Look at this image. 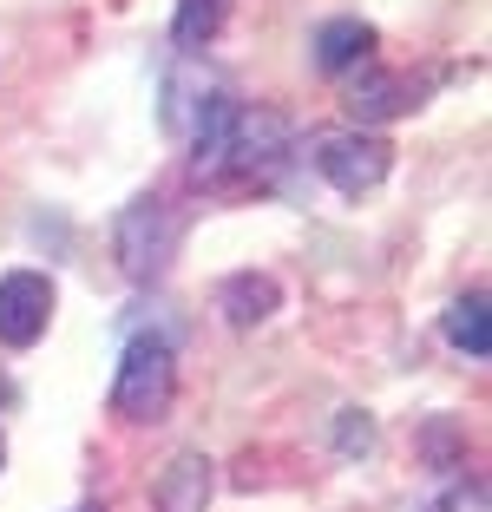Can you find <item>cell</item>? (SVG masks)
I'll return each instance as SVG.
<instances>
[{"label": "cell", "instance_id": "ba28073f", "mask_svg": "<svg viewBox=\"0 0 492 512\" xmlns=\"http://www.w3.org/2000/svg\"><path fill=\"white\" fill-rule=\"evenodd\" d=\"M217 309H224L230 329H256V322H269L276 309H283V283L263 270H237L224 276V289H217Z\"/></svg>", "mask_w": 492, "mask_h": 512}, {"label": "cell", "instance_id": "5bb4252c", "mask_svg": "<svg viewBox=\"0 0 492 512\" xmlns=\"http://www.w3.org/2000/svg\"><path fill=\"white\" fill-rule=\"evenodd\" d=\"M0 460H7V447H0Z\"/></svg>", "mask_w": 492, "mask_h": 512}, {"label": "cell", "instance_id": "7a4b0ae2", "mask_svg": "<svg viewBox=\"0 0 492 512\" xmlns=\"http://www.w3.org/2000/svg\"><path fill=\"white\" fill-rule=\"evenodd\" d=\"M171 394H178V348L164 335H132L119 355V375H112V414L132 427L164 421Z\"/></svg>", "mask_w": 492, "mask_h": 512}, {"label": "cell", "instance_id": "4fadbf2b", "mask_svg": "<svg viewBox=\"0 0 492 512\" xmlns=\"http://www.w3.org/2000/svg\"><path fill=\"white\" fill-rule=\"evenodd\" d=\"M79 512H99V506H79Z\"/></svg>", "mask_w": 492, "mask_h": 512}, {"label": "cell", "instance_id": "7c38bea8", "mask_svg": "<svg viewBox=\"0 0 492 512\" xmlns=\"http://www.w3.org/2000/svg\"><path fill=\"white\" fill-rule=\"evenodd\" d=\"M335 447H342V453H374V421L348 407L342 421H335Z\"/></svg>", "mask_w": 492, "mask_h": 512}, {"label": "cell", "instance_id": "5b68a950", "mask_svg": "<svg viewBox=\"0 0 492 512\" xmlns=\"http://www.w3.org/2000/svg\"><path fill=\"white\" fill-rule=\"evenodd\" d=\"M53 322V283L40 270H14L0 276V342L7 348H33Z\"/></svg>", "mask_w": 492, "mask_h": 512}, {"label": "cell", "instance_id": "8fae6325", "mask_svg": "<svg viewBox=\"0 0 492 512\" xmlns=\"http://www.w3.org/2000/svg\"><path fill=\"white\" fill-rule=\"evenodd\" d=\"M224 7L230 0H178V20H171V40L184 46V53H197V46L217 40V27H224Z\"/></svg>", "mask_w": 492, "mask_h": 512}, {"label": "cell", "instance_id": "6da1fadb", "mask_svg": "<svg viewBox=\"0 0 492 512\" xmlns=\"http://www.w3.org/2000/svg\"><path fill=\"white\" fill-rule=\"evenodd\" d=\"M289 151V119L269 106H237V99H210V112L191 125V178L224 184V178H263L283 165Z\"/></svg>", "mask_w": 492, "mask_h": 512}, {"label": "cell", "instance_id": "3957f363", "mask_svg": "<svg viewBox=\"0 0 492 512\" xmlns=\"http://www.w3.org/2000/svg\"><path fill=\"white\" fill-rule=\"evenodd\" d=\"M388 165H394V145L388 138H374V132H328L322 145H315V171H322L328 184L342 197H361V191H374V184L388 178Z\"/></svg>", "mask_w": 492, "mask_h": 512}, {"label": "cell", "instance_id": "30bf717a", "mask_svg": "<svg viewBox=\"0 0 492 512\" xmlns=\"http://www.w3.org/2000/svg\"><path fill=\"white\" fill-rule=\"evenodd\" d=\"M440 329H447V342L460 348L466 362H486L492 355V316H486V296H479V289L453 302L447 316H440Z\"/></svg>", "mask_w": 492, "mask_h": 512}, {"label": "cell", "instance_id": "277c9868", "mask_svg": "<svg viewBox=\"0 0 492 512\" xmlns=\"http://www.w3.org/2000/svg\"><path fill=\"white\" fill-rule=\"evenodd\" d=\"M171 250H178V217L164 211L158 197H138V204H125L119 211V263L132 283H151V276L171 263Z\"/></svg>", "mask_w": 492, "mask_h": 512}, {"label": "cell", "instance_id": "9c48e42d", "mask_svg": "<svg viewBox=\"0 0 492 512\" xmlns=\"http://www.w3.org/2000/svg\"><path fill=\"white\" fill-rule=\"evenodd\" d=\"M368 53H374V27L355 14L322 20V33H315V66L322 73H355V66H368Z\"/></svg>", "mask_w": 492, "mask_h": 512}, {"label": "cell", "instance_id": "8992f818", "mask_svg": "<svg viewBox=\"0 0 492 512\" xmlns=\"http://www.w3.org/2000/svg\"><path fill=\"white\" fill-rule=\"evenodd\" d=\"M210 493H217L210 453H178V460H164V473L151 480V506L158 512H210Z\"/></svg>", "mask_w": 492, "mask_h": 512}, {"label": "cell", "instance_id": "52a82bcc", "mask_svg": "<svg viewBox=\"0 0 492 512\" xmlns=\"http://www.w3.org/2000/svg\"><path fill=\"white\" fill-rule=\"evenodd\" d=\"M342 106L355 125H381V119H401L407 106H414V79L401 73H381V66H355V79H348Z\"/></svg>", "mask_w": 492, "mask_h": 512}]
</instances>
